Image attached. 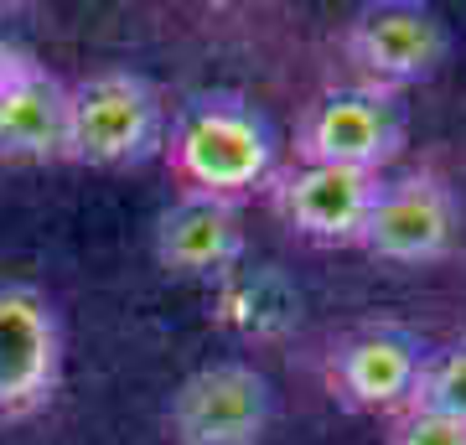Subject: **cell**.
<instances>
[{"instance_id": "obj_1", "label": "cell", "mask_w": 466, "mask_h": 445, "mask_svg": "<svg viewBox=\"0 0 466 445\" xmlns=\"http://www.w3.org/2000/svg\"><path fill=\"white\" fill-rule=\"evenodd\" d=\"M161 156H167L171 177L182 182V192L244 202L249 192L269 187L280 140L259 104L228 88H213V94H192L171 115Z\"/></svg>"}, {"instance_id": "obj_2", "label": "cell", "mask_w": 466, "mask_h": 445, "mask_svg": "<svg viewBox=\"0 0 466 445\" xmlns=\"http://www.w3.org/2000/svg\"><path fill=\"white\" fill-rule=\"evenodd\" d=\"M167 140V104L161 88L130 67H104L67 83V146L63 161L94 171H125L161 156Z\"/></svg>"}, {"instance_id": "obj_3", "label": "cell", "mask_w": 466, "mask_h": 445, "mask_svg": "<svg viewBox=\"0 0 466 445\" xmlns=\"http://www.w3.org/2000/svg\"><path fill=\"white\" fill-rule=\"evenodd\" d=\"M404 135H410V115H404L400 94H383L368 83H342L300 109L296 161L383 177V166L400 161Z\"/></svg>"}, {"instance_id": "obj_4", "label": "cell", "mask_w": 466, "mask_h": 445, "mask_svg": "<svg viewBox=\"0 0 466 445\" xmlns=\"http://www.w3.org/2000/svg\"><path fill=\"white\" fill-rule=\"evenodd\" d=\"M67 337L47 290L0 280V425H21L63 389Z\"/></svg>"}, {"instance_id": "obj_5", "label": "cell", "mask_w": 466, "mask_h": 445, "mask_svg": "<svg viewBox=\"0 0 466 445\" xmlns=\"http://www.w3.org/2000/svg\"><path fill=\"white\" fill-rule=\"evenodd\" d=\"M342 57L358 73V83L404 94L415 83H431L451 57V32L441 11L420 0H379L352 11L342 26Z\"/></svg>"}, {"instance_id": "obj_6", "label": "cell", "mask_w": 466, "mask_h": 445, "mask_svg": "<svg viewBox=\"0 0 466 445\" xmlns=\"http://www.w3.org/2000/svg\"><path fill=\"white\" fill-rule=\"evenodd\" d=\"M275 420V389L254 363L192 368L167 399V430L177 445H259Z\"/></svg>"}, {"instance_id": "obj_7", "label": "cell", "mask_w": 466, "mask_h": 445, "mask_svg": "<svg viewBox=\"0 0 466 445\" xmlns=\"http://www.w3.org/2000/svg\"><path fill=\"white\" fill-rule=\"evenodd\" d=\"M456 233H461L456 192L431 171H415V177L379 187V197L363 217V233H358V248L368 259L415 269V264L446 259L456 248Z\"/></svg>"}, {"instance_id": "obj_8", "label": "cell", "mask_w": 466, "mask_h": 445, "mask_svg": "<svg viewBox=\"0 0 466 445\" xmlns=\"http://www.w3.org/2000/svg\"><path fill=\"white\" fill-rule=\"evenodd\" d=\"M383 177L337 171V166H285L269 177V207L285 228L317 248H358L363 217L379 197Z\"/></svg>"}, {"instance_id": "obj_9", "label": "cell", "mask_w": 466, "mask_h": 445, "mask_svg": "<svg viewBox=\"0 0 466 445\" xmlns=\"http://www.w3.org/2000/svg\"><path fill=\"white\" fill-rule=\"evenodd\" d=\"M420 368H425V342L404 327H358L342 337L327 363V383H332L337 404H348L358 414H400L415 399Z\"/></svg>"}, {"instance_id": "obj_10", "label": "cell", "mask_w": 466, "mask_h": 445, "mask_svg": "<svg viewBox=\"0 0 466 445\" xmlns=\"http://www.w3.org/2000/svg\"><path fill=\"white\" fill-rule=\"evenodd\" d=\"M156 264L177 280H223L244 259V217L238 202H218L182 192L156 217Z\"/></svg>"}, {"instance_id": "obj_11", "label": "cell", "mask_w": 466, "mask_h": 445, "mask_svg": "<svg viewBox=\"0 0 466 445\" xmlns=\"http://www.w3.org/2000/svg\"><path fill=\"white\" fill-rule=\"evenodd\" d=\"M67 146V83L47 73L32 52H21L0 88V161L36 166L63 161Z\"/></svg>"}, {"instance_id": "obj_12", "label": "cell", "mask_w": 466, "mask_h": 445, "mask_svg": "<svg viewBox=\"0 0 466 445\" xmlns=\"http://www.w3.org/2000/svg\"><path fill=\"white\" fill-rule=\"evenodd\" d=\"M410 404L466 425V337L446 342L441 352H425V368H420V383H415Z\"/></svg>"}, {"instance_id": "obj_13", "label": "cell", "mask_w": 466, "mask_h": 445, "mask_svg": "<svg viewBox=\"0 0 466 445\" xmlns=\"http://www.w3.org/2000/svg\"><path fill=\"white\" fill-rule=\"evenodd\" d=\"M389 445H466V425L446 420L435 410H420V404H404L400 414H389Z\"/></svg>"}, {"instance_id": "obj_14", "label": "cell", "mask_w": 466, "mask_h": 445, "mask_svg": "<svg viewBox=\"0 0 466 445\" xmlns=\"http://www.w3.org/2000/svg\"><path fill=\"white\" fill-rule=\"evenodd\" d=\"M21 47H11V42H0V88H5V78H11V67H16Z\"/></svg>"}, {"instance_id": "obj_15", "label": "cell", "mask_w": 466, "mask_h": 445, "mask_svg": "<svg viewBox=\"0 0 466 445\" xmlns=\"http://www.w3.org/2000/svg\"><path fill=\"white\" fill-rule=\"evenodd\" d=\"M0 16H5V11H0Z\"/></svg>"}]
</instances>
